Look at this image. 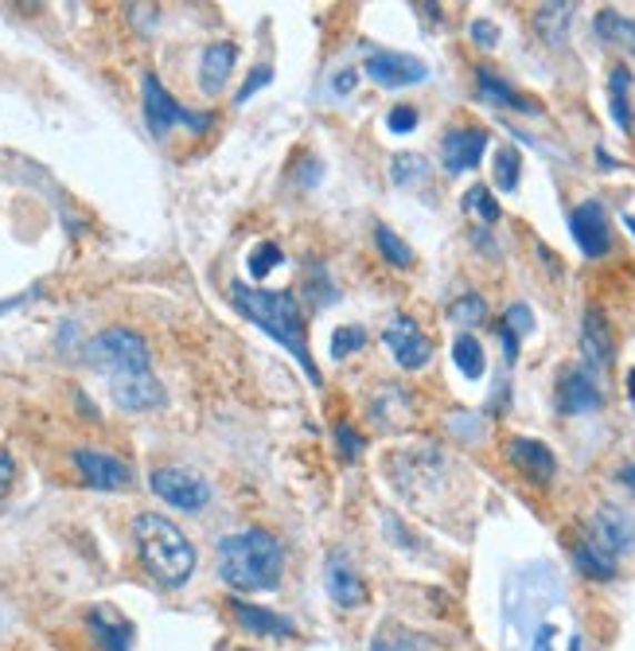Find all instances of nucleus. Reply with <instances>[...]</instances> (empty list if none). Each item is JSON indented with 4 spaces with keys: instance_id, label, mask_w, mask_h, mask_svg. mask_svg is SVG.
<instances>
[{
    "instance_id": "obj_1",
    "label": "nucleus",
    "mask_w": 635,
    "mask_h": 651,
    "mask_svg": "<svg viewBox=\"0 0 635 651\" xmlns=\"http://www.w3.org/2000/svg\"><path fill=\"white\" fill-rule=\"evenodd\" d=\"M231 301L239 304L242 317L254 320L262 332H270L278 343H285L293 351L296 363L309 371L312 382H320V371L309 355V340H304V312L301 301H296L289 289H250V286H231Z\"/></svg>"
},
{
    "instance_id": "obj_2",
    "label": "nucleus",
    "mask_w": 635,
    "mask_h": 651,
    "mask_svg": "<svg viewBox=\"0 0 635 651\" xmlns=\"http://www.w3.org/2000/svg\"><path fill=\"white\" fill-rule=\"evenodd\" d=\"M281 570H285V550L270 531H242L219 542V573L242 593L278 589Z\"/></svg>"
},
{
    "instance_id": "obj_3",
    "label": "nucleus",
    "mask_w": 635,
    "mask_h": 651,
    "mask_svg": "<svg viewBox=\"0 0 635 651\" xmlns=\"http://www.w3.org/2000/svg\"><path fill=\"white\" fill-rule=\"evenodd\" d=\"M133 539H137V550H141L144 570H149L164 589H180L183 581L191 578V570H195V547H191L188 534L175 523H168L164 515H152V511L137 515Z\"/></svg>"
},
{
    "instance_id": "obj_4",
    "label": "nucleus",
    "mask_w": 635,
    "mask_h": 651,
    "mask_svg": "<svg viewBox=\"0 0 635 651\" xmlns=\"http://www.w3.org/2000/svg\"><path fill=\"white\" fill-rule=\"evenodd\" d=\"M87 363L94 371L110 374V382L129 379V374H144L149 371V343L144 335H137L133 328H105L94 340L87 343Z\"/></svg>"
},
{
    "instance_id": "obj_5",
    "label": "nucleus",
    "mask_w": 635,
    "mask_h": 651,
    "mask_svg": "<svg viewBox=\"0 0 635 651\" xmlns=\"http://www.w3.org/2000/svg\"><path fill=\"white\" fill-rule=\"evenodd\" d=\"M141 98H144V121H149L152 137H168L172 126H188V129H206L211 126V113H191L160 87L157 74H144L141 82Z\"/></svg>"
},
{
    "instance_id": "obj_6",
    "label": "nucleus",
    "mask_w": 635,
    "mask_h": 651,
    "mask_svg": "<svg viewBox=\"0 0 635 651\" xmlns=\"http://www.w3.org/2000/svg\"><path fill=\"white\" fill-rule=\"evenodd\" d=\"M149 484H152V492H157L164 503H172L175 511H199V508H206V500H211L206 480L191 469H157Z\"/></svg>"
},
{
    "instance_id": "obj_7",
    "label": "nucleus",
    "mask_w": 635,
    "mask_h": 651,
    "mask_svg": "<svg viewBox=\"0 0 635 651\" xmlns=\"http://www.w3.org/2000/svg\"><path fill=\"white\" fill-rule=\"evenodd\" d=\"M570 231H573V242H577L585 258H604L612 250L608 211H604V203H596V199H585L581 207H573Z\"/></svg>"
},
{
    "instance_id": "obj_8",
    "label": "nucleus",
    "mask_w": 635,
    "mask_h": 651,
    "mask_svg": "<svg viewBox=\"0 0 635 651\" xmlns=\"http://www.w3.org/2000/svg\"><path fill=\"white\" fill-rule=\"evenodd\" d=\"M382 343L394 351L397 367H405V371H421V367H430V359H433V340L421 332L410 317L390 320L386 332H382Z\"/></svg>"
},
{
    "instance_id": "obj_9",
    "label": "nucleus",
    "mask_w": 635,
    "mask_h": 651,
    "mask_svg": "<svg viewBox=\"0 0 635 651\" xmlns=\"http://www.w3.org/2000/svg\"><path fill=\"white\" fill-rule=\"evenodd\" d=\"M366 79L379 82V87H417V82L430 79V67L421 63L417 56H405V51H374L371 59H366Z\"/></svg>"
},
{
    "instance_id": "obj_10",
    "label": "nucleus",
    "mask_w": 635,
    "mask_h": 651,
    "mask_svg": "<svg viewBox=\"0 0 635 651\" xmlns=\"http://www.w3.org/2000/svg\"><path fill=\"white\" fill-rule=\"evenodd\" d=\"M74 464L82 469V480L90 488H102V492H121V488L133 484V469L121 457L102 453V449H79Z\"/></svg>"
},
{
    "instance_id": "obj_11",
    "label": "nucleus",
    "mask_w": 635,
    "mask_h": 651,
    "mask_svg": "<svg viewBox=\"0 0 635 651\" xmlns=\"http://www.w3.org/2000/svg\"><path fill=\"white\" fill-rule=\"evenodd\" d=\"M588 542L601 547L604 554L619 558L624 550L635 547V519L624 508H601L588 523Z\"/></svg>"
},
{
    "instance_id": "obj_12",
    "label": "nucleus",
    "mask_w": 635,
    "mask_h": 651,
    "mask_svg": "<svg viewBox=\"0 0 635 651\" xmlns=\"http://www.w3.org/2000/svg\"><path fill=\"white\" fill-rule=\"evenodd\" d=\"M601 402L604 394L588 367H565L557 374V410L562 413H593L601 410Z\"/></svg>"
},
{
    "instance_id": "obj_13",
    "label": "nucleus",
    "mask_w": 635,
    "mask_h": 651,
    "mask_svg": "<svg viewBox=\"0 0 635 651\" xmlns=\"http://www.w3.org/2000/svg\"><path fill=\"white\" fill-rule=\"evenodd\" d=\"M487 149V133L476 126H464V129H448L445 141H441V160H445V172H468L484 160Z\"/></svg>"
},
{
    "instance_id": "obj_14",
    "label": "nucleus",
    "mask_w": 635,
    "mask_h": 651,
    "mask_svg": "<svg viewBox=\"0 0 635 651\" xmlns=\"http://www.w3.org/2000/svg\"><path fill=\"white\" fill-rule=\"evenodd\" d=\"M507 461L515 464L518 472H523L531 484H542L546 488L550 480H554L557 472V461H554V449L542 445V441H531V438H515L507 445Z\"/></svg>"
},
{
    "instance_id": "obj_15",
    "label": "nucleus",
    "mask_w": 635,
    "mask_h": 651,
    "mask_svg": "<svg viewBox=\"0 0 635 651\" xmlns=\"http://www.w3.org/2000/svg\"><path fill=\"white\" fill-rule=\"evenodd\" d=\"M110 394L121 410H152V405L164 402V387L152 379V371L144 374H129V379L110 382Z\"/></svg>"
},
{
    "instance_id": "obj_16",
    "label": "nucleus",
    "mask_w": 635,
    "mask_h": 651,
    "mask_svg": "<svg viewBox=\"0 0 635 651\" xmlns=\"http://www.w3.org/2000/svg\"><path fill=\"white\" fill-rule=\"evenodd\" d=\"M327 593H332L335 604H343V609H359V604L366 601V585L355 573V565L347 562V554L327 558Z\"/></svg>"
},
{
    "instance_id": "obj_17",
    "label": "nucleus",
    "mask_w": 635,
    "mask_h": 651,
    "mask_svg": "<svg viewBox=\"0 0 635 651\" xmlns=\"http://www.w3.org/2000/svg\"><path fill=\"white\" fill-rule=\"evenodd\" d=\"M87 628L94 632V640L102 643L105 651H129L133 648V624L125 617H118L113 609L98 604V609L87 612Z\"/></svg>"
},
{
    "instance_id": "obj_18",
    "label": "nucleus",
    "mask_w": 635,
    "mask_h": 651,
    "mask_svg": "<svg viewBox=\"0 0 635 651\" xmlns=\"http://www.w3.org/2000/svg\"><path fill=\"white\" fill-rule=\"evenodd\" d=\"M234 59H239V51L226 40L211 43V48L203 51V59H199V87H203V94H219V90L226 87V79H231V71H234Z\"/></svg>"
},
{
    "instance_id": "obj_19",
    "label": "nucleus",
    "mask_w": 635,
    "mask_h": 651,
    "mask_svg": "<svg viewBox=\"0 0 635 651\" xmlns=\"http://www.w3.org/2000/svg\"><path fill=\"white\" fill-rule=\"evenodd\" d=\"M581 351H585L593 363H612V355H616V340H612V328L601 309L585 312V324H581Z\"/></svg>"
},
{
    "instance_id": "obj_20",
    "label": "nucleus",
    "mask_w": 635,
    "mask_h": 651,
    "mask_svg": "<svg viewBox=\"0 0 635 651\" xmlns=\"http://www.w3.org/2000/svg\"><path fill=\"white\" fill-rule=\"evenodd\" d=\"M476 82H480V94H484L492 106H503V110L538 113V102H534V98H523L507 79H500V74L487 71V67H480V71H476Z\"/></svg>"
},
{
    "instance_id": "obj_21",
    "label": "nucleus",
    "mask_w": 635,
    "mask_h": 651,
    "mask_svg": "<svg viewBox=\"0 0 635 651\" xmlns=\"http://www.w3.org/2000/svg\"><path fill=\"white\" fill-rule=\"evenodd\" d=\"M234 617H239L242 628H250V632H258V635H293V620L278 617V612L262 609V604L239 601L234 604Z\"/></svg>"
},
{
    "instance_id": "obj_22",
    "label": "nucleus",
    "mask_w": 635,
    "mask_h": 651,
    "mask_svg": "<svg viewBox=\"0 0 635 651\" xmlns=\"http://www.w3.org/2000/svg\"><path fill=\"white\" fill-rule=\"evenodd\" d=\"M627 90H632V71L624 63H616L608 71V102H612V121L619 129H632V102H627Z\"/></svg>"
},
{
    "instance_id": "obj_23",
    "label": "nucleus",
    "mask_w": 635,
    "mask_h": 651,
    "mask_svg": "<svg viewBox=\"0 0 635 651\" xmlns=\"http://www.w3.org/2000/svg\"><path fill=\"white\" fill-rule=\"evenodd\" d=\"M573 562H577V570L585 573V578H593V581L616 578V558L604 554V550L593 547L588 539H581L577 547H573Z\"/></svg>"
},
{
    "instance_id": "obj_24",
    "label": "nucleus",
    "mask_w": 635,
    "mask_h": 651,
    "mask_svg": "<svg viewBox=\"0 0 635 651\" xmlns=\"http://www.w3.org/2000/svg\"><path fill=\"white\" fill-rule=\"evenodd\" d=\"M596 36H601L604 43H619V48H627L635 59V20L619 17L616 9H604L601 17H596Z\"/></svg>"
},
{
    "instance_id": "obj_25",
    "label": "nucleus",
    "mask_w": 635,
    "mask_h": 651,
    "mask_svg": "<svg viewBox=\"0 0 635 651\" xmlns=\"http://www.w3.org/2000/svg\"><path fill=\"white\" fill-rule=\"evenodd\" d=\"M573 17V4H542L538 12H534V28H538V36L546 43H562L565 40V24H570Z\"/></svg>"
},
{
    "instance_id": "obj_26",
    "label": "nucleus",
    "mask_w": 635,
    "mask_h": 651,
    "mask_svg": "<svg viewBox=\"0 0 635 651\" xmlns=\"http://www.w3.org/2000/svg\"><path fill=\"white\" fill-rule=\"evenodd\" d=\"M453 363L461 367V374H468V379H480L484 374V348H480V340L472 332H461L453 340Z\"/></svg>"
},
{
    "instance_id": "obj_27",
    "label": "nucleus",
    "mask_w": 635,
    "mask_h": 651,
    "mask_svg": "<svg viewBox=\"0 0 635 651\" xmlns=\"http://www.w3.org/2000/svg\"><path fill=\"white\" fill-rule=\"evenodd\" d=\"M495 188L500 191H515L518 180H523V157H518L515 144H500L495 149Z\"/></svg>"
},
{
    "instance_id": "obj_28",
    "label": "nucleus",
    "mask_w": 635,
    "mask_h": 651,
    "mask_svg": "<svg viewBox=\"0 0 635 651\" xmlns=\"http://www.w3.org/2000/svg\"><path fill=\"white\" fill-rule=\"evenodd\" d=\"M430 176V160L417 157V152H397L394 160H390V180L397 183V188H410V183L425 180Z\"/></svg>"
},
{
    "instance_id": "obj_29",
    "label": "nucleus",
    "mask_w": 635,
    "mask_h": 651,
    "mask_svg": "<svg viewBox=\"0 0 635 651\" xmlns=\"http://www.w3.org/2000/svg\"><path fill=\"white\" fill-rule=\"evenodd\" d=\"M374 242H379L382 258H386L390 266H397V270H410V266H413V250L405 247V242L397 239L390 227H374Z\"/></svg>"
},
{
    "instance_id": "obj_30",
    "label": "nucleus",
    "mask_w": 635,
    "mask_h": 651,
    "mask_svg": "<svg viewBox=\"0 0 635 651\" xmlns=\"http://www.w3.org/2000/svg\"><path fill=\"white\" fill-rule=\"evenodd\" d=\"M448 320L453 324H484L487 320V301L480 293H464V297H456L453 304H448Z\"/></svg>"
},
{
    "instance_id": "obj_31",
    "label": "nucleus",
    "mask_w": 635,
    "mask_h": 651,
    "mask_svg": "<svg viewBox=\"0 0 635 651\" xmlns=\"http://www.w3.org/2000/svg\"><path fill=\"white\" fill-rule=\"evenodd\" d=\"M464 211H476L484 223H500V203L487 191V183H476V188L464 191Z\"/></svg>"
},
{
    "instance_id": "obj_32",
    "label": "nucleus",
    "mask_w": 635,
    "mask_h": 651,
    "mask_svg": "<svg viewBox=\"0 0 635 651\" xmlns=\"http://www.w3.org/2000/svg\"><path fill=\"white\" fill-rule=\"evenodd\" d=\"M359 348H366V332L359 324H343L332 332V359H347Z\"/></svg>"
},
{
    "instance_id": "obj_33",
    "label": "nucleus",
    "mask_w": 635,
    "mask_h": 651,
    "mask_svg": "<svg viewBox=\"0 0 635 651\" xmlns=\"http://www.w3.org/2000/svg\"><path fill=\"white\" fill-rule=\"evenodd\" d=\"M281 266V247L278 242H258L254 254H250V273L254 278H270V270Z\"/></svg>"
},
{
    "instance_id": "obj_34",
    "label": "nucleus",
    "mask_w": 635,
    "mask_h": 651,
    "mask_svg": "<svg viewBox=\"0 0 635 651\" xmlns=\"http://www.w3.org/2000/svg\"><path fill=\"white\" fill-rule=\"evenodd\" d=\"M507 332H515V335H531L534 332V312L526 309V304H511L507 312H503V320H500Z\"/></svg>"
},
{
    "instance_id": "obj_35",
    "label": "nucleus",
    "mask_w": 635,
    "mask_h": 651,
    "mask_svg": "<svg viewBox=\"0 0 635 651\" xmlns=\"http://www.w3.org/2000/svg\"><path fill=\"white\" fill-rule=\"evenodd\" d=\"M386 126H390V133H413L417 129V110L413 106H394V110L386 113Z\"/></svg>"
},
{
    "instance_id": "obj_36",
    "label": "nucleus",
    "mask_w": 635,
    "mask_h": 651,
    "mask_svg": "<svg viewBox=\"0 0 635 651\" xmlns=\"http://www.w3.org/2000/svg\"><path fill=\"white\" fill-rule=\"evenodd\" d=\"M270 79H273V67H265V63H262V67H254V71H250V79L242 82V90H239V98H234V106H239V102H250V98H254L258 90H262Z\"/></svg>"
},
{
    "instance_id": "obj_37",
    "label": "nucleus",
    "mask_w": 635,
    "mask_h": 651,
    "mask_svg": "<svg viewBox=\"0 0 635 651\" xmlns=\"http://www.w3.org/2000/svg\"><path fill=\"white\" fill-rule=\"evenodd\" d=\"M472 40H476V48H484V51H492L495 43H500V28L492 24V20H472Z\"/></svg>"
},
{
    "instance_id": "obj_38",
    "label": "nucleus",
    "mask_w": 635,
    "mask_h": 651,
    "mask_svg": "<svg viewBox=\"0 0 635 651\" xmlns=\"http://www.w3.org/2000/svg\"><path fill=\"white\" fill-rule=\"evenodd\" d=\"M335 438H340L343 457H359V453H363V438H359L351 425H335Z\"/></svg>"
},
{
    "instance_id": "obj_39",
    "label": "nucleus",
    "mask_w": 635,
    "mask_h": 651,
    "mask_svg": "<svg viewBox=\"0 0 635 651\" xmlns=\"http://www.w3.org/2000/svg\"><path fill=\"white\" fill-rule=\"evenodd\" d=\"M371 651H413V640H410V632H402V635L382 632L379 640H374V648H371Z\"/></svg>"
},
{
    "instance_id": "obj_40",
    "label": "nucleus",
    "mask_w": 635,
    "mask_h": 651,
    "mask_svg": "<svg viewBox=\"0 0 635 651\" xmlns=\"http://www.w3.org/2000/svg\"><path fill=\"white\" fill-rule=\"evenodd\" d=\"M554 624H542L538 632H534V643H531V651H554Z\"/></svg>"
},
{
    "instance_id": "obj_41",
    "label": "nucleus",
    "mask_w": 635,
    "mask_h": 651,
    "mask_svg": "<svg viewBox=\"0 0 635 651\" xmlns=\"http://www.w3.org/2000/svg\"><path fill=\"white\" fill-rule=\"evenodd\" d=\"M12 477H17V464H12L9 453H0V495L12 488Z\"/></svg>"
},
{
    "instance_id": "obj_42",
    "label": "nucleus",
    "mask_w": 635,
    "mask_h": 651,
    "mask_svg": "<svg viewBox=\"0 0 635 651\" xmlns=\"http://www.w3.org/2000/svg\"><path fill=\"white\" fill-rule=\"evenodd\" d=\"M500 340H503V351H507V363H515L518 359V335L507 332V328L500 324Z\"/></svg>"
},
{
    "instance_id": "obj_43",
    "label": "nucleus",
    "mask_w": 635,
    "mask_h": 651,
    "mask_svg": "<svg viewBox=\"0 0 635 651\" xmlns=\"http://www.w3.org/2000/svg\"><path fill=\"white\" fill-rule=\"evenodd\" d=\"M355 82H359V71H340L335 74V94H351Z\"/></svg>"
},
{
    "instance_id": "obj_44",
    "label": "nucleus",
    "mask_w": 635,
    "mask_h": 651,
    "mask_svg": "<svg viewBox=\"0 0 635 651\" xmlns=\"http://www.w3.org/2000/svg\"><path fill=\"white\" fill-rule=\"evenodd\" d=\"M619 480H624L627 488H635V464H627V469L619 472Z\"/></svg>"
},
{
    "instance_id": "obj_45",
    "label": "nucleus",
    "mask_w": 635,
    "mask_h": 651,
    "mask_svg": "<svg viewBox=\"0 0 635 651\" xmlns=\"http://www.w3.org/2000/svg\"><path fill=\"white\" fill-rule=\"evenodd\" d=\"M570 651H585V640H581V632H577V635H573V640H570Z\"/></svg>"
},
{
    "instance_id": "obj_46",
    "label": "nucleus",
    "mask_w": 635,
    "mask_h": 651,
    "mask_svg": "<svg viewBox=\"0 0 635 651\" xmlns=\"http://www.w3.org/2000/svg\"><path fill=\"white\" fill-rule=\"evenodd\" d=\"M627 394H632V402H635V371H627Z\"/></svg>"
},
{
    "instance_id": "obj_47",
    "label": "nucleus",
    "mask_w": 635,
    "mask_h": 651,
    "mask_svg": "<svg viewBox=\"0 0 635 651\" xmlns=\"http://www.w3.org/2000/svg\"><path fill=\"white\" fill-rule=\"evenodd\" d=\"M624 223H627V231H632V234H635V214H627Z\"/></svg>"
}]
</instances>
